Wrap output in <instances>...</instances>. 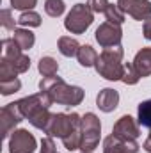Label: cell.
<instances>
[{
	"label": "cell",
	"mask_w": 151,
	"mask_h": 153,
	"mask_svg": "<svg viewBox=\"0 0 151 153\" xmlns=\"http://www.w3.org/2000/svg\"><path fill=\"white\" fill-rule=\"evenodd\" d=\"M39 91L50 94L53 103H61L66 107H76L84 100V89L78 85L66 84L61 76H43L39 80Z\"/></svg>",
	"instance_id": "6da1fadb"
},
{
	"label": "cell",
	"mask_w": 151,
	"mask_h": 153,
	"mask_svg": "<svg viewBox=\"0 0 151 153\" xmlns=\"http://www.w3.org/2000/svg\"><path fill=\"white\" fill-rule=\"evenodd\" d=\"M123 55L124 50L123 46H112V48H103V52L98 55L94 70L100 76H103L105 80H121L124 73V64H123Z\"/></svg>",
	"instance_id": "7a4b0ae2"
},
{
	"label": "cell",
	"mask_w": 151,
	"mask_h": 153,
	"mask_svg": "<svg viewBox=\"0 0 151 153\" xmlns=\"http://www.w3.org/2000/svg\"><path fill=\"white\" fill-rule=\"evenodd\" d=\"M80 128H82V116L75 114V112H71V114L59 112V114L52 116L44 134L50 137H59L62 141L64 137H68L70 134H73Z\"/></svg>",
	"instance_id": "3957f363"
},
{
	"label": "cell",
	"mask_w": 151,
	"mask_h": 153,
	"mask_svg": "<svg viewBox=\"0 0 151 153\" xmlns=\"http://www.w3.org/2000/svg\"><path fill=\"white\" fill-rule=\"evenodd\" d=\"M94 22V13L87 4H75L64 20V29L71 34H84Z\"/></svg>",
	"instance_id": "277c9868"
},
{
	"label": "cell",
	"mask_w": 151,
	"mask_h": 153,
	"mask_svg": "<svg viewBox=\"0 0 151 153\" xmlns=\"http://www.w3.org/2000/svg\"><path fill=\"white\" fill-rule=\"evenodd\" d=\"M101 137V121L94 112H85L82 116V144L80 152H94Z\"/></svg>",
	"instance_id": "5b68a950"
},
{
	"label": "cell",
	"mask_w": 151,
	"mask_h": 153,
	"mask_svg": "<svg viewBox=\"0 0 151 153\" xmlns=\"http://www.w3.org/2000/svg\"><path fill=\"white\" fill-rule=\"evenodd\" d=\"M52 103H53V100H52L50 94L44 93V91H39V93H36V94L25 96V98H21V100L16 102L20 112L23 114L25 119H29L30 116L36 114L38 111H41V109H50Z\"/></svg>",
	"instance_id": "8992f818"
},
{
	"label": "cell",
	"mask_w": 151,
	"mask_h": 153,
	"mask_svg": "<svg viewBox=\"0 0 151 153\" xmlns=\"http://www.w3.org/2000/svg\"><path fill=\"white\" fill-rule=\"evenodd\" d=\"M94 39L101 48H112V46H119L121 39H123V30L121 25H115L110 22H103L96 32H94Z\"/></svg>",
	"instance_id": "52a82bcc"
},
{
	"label": "cell",
	"mask_w": 151,
	"mask_h": 153,
	"mask_svg": "<svg viewBox=\"0 0 151 153\" xmlns=\"http://www.w3.org/2000/svg\"><path fill=\"white\" fill-rule=\"evenodd\" d=\"M36 148H38L36 137L25 128L14 130L9 137V153H34Z\"/></svg>",
	"instance_id": "ba28073f"
},
{
	"label": "cell",
	"mask_w": 151,
	"mask_h": 153,
	"mask_svg": "<svg viewBox=\"0 0 151 153\" xmlns=\"http://www.w3.org/2000/svg\"><path fill=\"white\" fill-rule=\"evenodd\" d=\"M23 119H25V117H23V114L20 112V109H18L16 102L7 103L5 107H2V111H0L2 137H4V139H9V137H11V134L16 130V126H18Z\"/></svg>",
	"instance_id": "9c48e42d"
},
{
	"label": "cell",
	"mask_w": 151,
	"mask_h": 153,
	"mask_svg": "<svg viewBox=\"0 0 151 153\" xmlns=\"http://www.w3.org/2000/svg\"><path fill=\"white\" fill-rule=\"evenodd\" d=\"M119 9L132 16L137 22H146L151 18V2L150 0H117Z\"/></svg>",
	"instance_id": "30bf717a"
},
{
	"label": "cell",
	"mask_w": 151,
	"mask_h": 153,
	"mask_svg": "<svg viewBox=\"0 0 151 153\" xmlns=\"http://www.w3.org/2000/svg\"><path fill=\"white\" fill-rule=\"evenodd\" d=\"M141 146L133 139H121L110 134L103 141V153H139Z\"/></svg>",
	"instance_id": "8fae6325"
},
{
	"label": "cell",
	"mask_w": 151,
	"mask_h": 153,
	"mask_svg": "<svg viewBox=\"0 0 151 153\" xmlns=\"http://www.w3.org/2000/svg\"><path fill=\"white\" fill-rule=\"evenodd\" d=\"M112 134L117 135V137H121V139H133V141H137V137L141 135L135 119L128 114L121 116L115 121V125H114V128H112Z\"/></svg>",
	"instance_id": "7c38bea8"
},
{
	"label": "cell",
	"mask_w": 151,
	"mask_h": 153,
	"mask_svg": "<svg viewBox=\"0 0 151 153\" xmlns=\"http://www.w3.org/2000/svg\"><path fill=\"white\" fill-rule=\"evenodd\" d=\"M96 105H98V109L101 112H107V114L112 112L119 105V93L115 89H112V87L101 89L98 93V96H96Z\"/></svg>",
	"instance_id": "4fadbf2b"
},
{
	"label": "cell",
	"mask_w": 151,
	"mask_h": 153,
	"mask_svg": "<svg viewBox=\"0 0 151 153\" xmlns=\"http://www.w3.org/2000/svg\"><path fill=\"white\" fill-rule=\"evenodd\" d=\"M133 66H135V70L139 71L141 78L151 75V48L150 46H144V48H141V50L135 53Z\"/></svg>",
	"instance_id": "5bb4252c"
},
{
	"label": "cell",
	"mask_w": 151,
	"mask_h": 153,
	"mask_svg": "<svg viewBox=\"0 0 151 153\" xmlns=\"http://www.w3.org/2000/svg\"><path fill=\"white\" fill-rule=\"evenodd\" d=\"M21 55H23V50L18 46V43L13 38L2 39V57L4 59H7L9 62H16Z\"/></svg>",
	"instance_id": "9a60e30c"
},
{
	"label": "cell",
	"mask_w": 151,
	"mask_h": 153,
	"mask_svg": "<svg viewBox=\"0 0 151 153\" xmlns=\"http://www.w3.org/2000/svg\"><path fill=\"white\" fill-rule=\"evenodd\" d=\"M80 46L82 45H78V41L71 36H61L59 41H57V48L64 57H76Z\"/></svg>",
	"instance_id": "2e32d148"
},
{
	"label": "cell",
	"mask_w": 151,
	"mask_h": 153,
	"mask_svg": "<svg viewBox=\"0 0 151 153\" xmlns=\"http://www.w3.org/2000/svg\"><path fill=\"white\" fill-rule=\"evenodd\" d=\"M76 59H78V64H80L82 68H91V66L96 64L98 53H96V50H94L91 45H82L80 50H78Z\"/></svg>",
	"instance_id": "e0dca14e"
},
{
	"label": "cell",
	"mask_w": 151,
	"mask_h": 153,
	"mask_svg": "<svg viewBox=\"0 0 151 153\" xmlns=\"http://www.w3.org/2000/svg\"><path fill=\"white\" fill-rule=\"evenodd\" d=\"M13 39L18 43V46L25 52V50H30L36 43V36L34 32H30L29 29H16L14 34H13Z\"/></svg>",
	"instance_id": "ac0fdd59"
},
{
	"label": "cell",
	"mask_w": 151,
	"mask_h": 153,
	"mask_svg": "<svg viewBox=\"0 0 151 153\" xmlns=\"http://www.w3.org/2000/svg\"><path fill=\"white\" fill-rule=\"evenodd\" d=\"M38 70L43 76H53V75H57V71H59V62L53 57H50V55L41 57L38 62Z\"/></svg>",
	"instance_id": "d6986e66"
},
{
	"label": "cell",
	"mask_w": 151,
	"mask_h": 153,
	"mask_svg": "<svg viewBox=\"0 0 151 153\" xmlns=\"http://www.w3.org/2000/svg\"><path fill=\"white\" fill-rule=\"evenodd\" d=\"M137 119H139L141 126L151 130V98L139 103V107H137Z\"/></svg>",
	"instance_id": "ffe728a7"
},
{
	"label": "cell",
	"mask_w": 151,
	"mask_h": 153,
	"mask_svg": "<svg viewBox=\"0 0 151 153\" xmlns=\"http://www.w3.org/2000/svg\"><path fill=\"white\" fill-rule=\"evenodd\" d=\"M66 11V4L64 0H46L44 2V13L52 18H59L62 16Z\"/></svg>",
	"instance_id": "44dd1931"
},
{
	"label": "cell",
	"mask_w": 151,
	"mask_h": 153,
	"mask_svg": "<svg viewBox=\"0 0 151 153\" xmlns=\"http://www.w3.org/2000/svg\"><path fill=\"white\" fill-rule=\"evenodd\" d=\"M103 14H105L107 22H110V23H115V25H123L124 23V13L119 9L117 4H109L107 11Z\"/></svg>",
	"instance_id": "7402d4cb"
},
{
	"label": "cell",
	"mask_w": 151,
	"mask_h": 153,
	"mask_svg": "<svg viewBox=\"0 0 151 153\" xmlns=\"http://www.w3.org/2000/svg\"><path fill=\"white\" fill-rule=\"evenodd\" d=\"M16 22L21 27H39L41 25V16L34 11H25V13L20 14V18Z\"/></svg>",
	"instance_id": "603a6c76"
},
{
	"label": "cell",
	"mask_w": 151,
	"mask_h": 153,
	"mask_svg": "<svg viewBox=\"0 0 151 153\" xmlns=\"http://www.w3.org/2000/svg\"><path fill=\"white\" fill-rule=\"evenodd\" d=\"M139 80H141V75H139V71L135 70L133 62H126V64H124V73H123L121 82L126 84V85H135Z\"/></svg>",
	"instance_id": "cb8c5ba5"
},
{
	"label": "cell",
	"mask_w": 151,
	"mask_h": 153,
	"mask_svg": "<svg viewBox=\"0 0 151 153\" xmlns=\"http://www.w3.org/2000/svg\"><path fill=\"white\" fill-rule=\"evenodd\" d=\"M18 78L16 70L13 68V64L7 61V59H0V82H7V80H14Z\"/></svg>",
	"instance_id": "d4e9b609"
},
{
	"label": "cell",
	"mask_w": 151,
	"mask_h": 153,
	"mask_svg": "<svg viewBox=\"0 0 151 153\" xmlns=\"http://www.w3.org/2000/svg\"><path fill=\"white\" fill-rule=\"evenodd\" d=\"M20 89H21V82H20V78L7 80V82H0V93H2L4 96H9V94L16 93V91H20Z\"/></svg>",
	"instance_id": "484cf974"
},
{
	"label": "cell",
	"mask_w": 151,
	"mask_h": 153,
	"mask_svg": "<svg viewBox=\"0 0 151 153\" xmlns=\"http://www.w3.org/2000/svg\"><path fill=\"white\" fill-rule=\"evenodd\" d=\"M0 23L5 30H16V22L11 14V9H2L0 11Z\"/></svg>",
	"instance_id": "4316f807"
},
{
	"label": "cell",
	"mask_w": 151,
	"mask_h": 153,
	"mask_svg": "<svg viewBox=\"0 0 151 153\" xmlns=\"http://www.w3.org/2000/svg\"><path fill=\"white\" fill-rule=\"evenodd\" d=\"M38 0H11V7L13 9H18V11H32L36 7Z\"/></svg>",
	"instance_id": "83f0119b"
},
{
	"label": "cell",
	"mask_w": 151,
	"mask_h": 153,
	"mask_svg": "<svg viewBox=\"0 0 151 153\" xmlns=\"http://www.w3.org/2000/svg\"><path fill=\"white\" fill-rule=\"evenodd\" d=\"M39 153H59V152H57V148H55L53 137H50V135L43 137V141H41V148H39Z\"/></svg>",
	"instance_id": "f1b7e54d"
},
{
	"label": "cell",
	"mask_w": 151,
	"mask_h": 153,
	"mask_svg": "<svg viewBox=\"0 0 151 153\" xmlns=\"http://www.w3.org/2000/svg\"><path fill=\"white\" fill-rule=\"evenodd\" d=\"M87 5L93 13H105L109 7V0H87Z\"/></svg>",
	"instance_id": "f546056e"
},
{
	"label": "cell",
	"mask_w": 151,
	"mask_h": 153,
	"mask_svg": "<svg viewBox=\"0 0 151 153\" xmlns=\"http://www.w3.org/2000/svg\"><path fill=\"white\" fill-rule=\"evenodd\" d=\"M142 34H144V38L151 41V18H148L146 22H144V25H142Z\"/></svg>",
	"instance_id": "4dcf8cb0"
},
{
	"label": "cell",
	"mask_w": 151,
	"mask_h": 153,
	"mask_svg": "<svg viewBox=\"0 0 151 153\" xmlns=\"http://www.w3.org/2000/svg\"><path fill=\"white\" fill-rule=\"evenodd\" d=\"M142 148H144V152L151 153V134L148 135V139L144 141V144H142Z\"/></svg>",
	"instance_id": "1f68e13d"
},
{
	"label": "cell",
	"mask_w": 151,
	"mask_h": 153,
	"mask_svg": "<svg viewBox=\"0 0 151 153\" xmlns=\"http://www.w3.org/2000/svg\"><path fill=\"white\" fill-rule=\"evenodd\" d=\"M82 153H93V152H82Z\"/></svg>",
	"instance_id": "d6a6232c"
}]
</instances>
